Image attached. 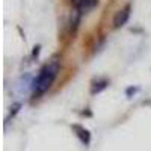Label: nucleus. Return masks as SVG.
Listing matches in <instances>:
<instances>
[{
  "label": "nucleus",
  "instance_id": "nucleus-6",
  "mask_svg": "<svg viewBox=\"0 0 151 151\" xmlns=\"http://www.w3.org/2000/svg\"><path fill=\"white\" fill-rule=\"evenodd\" d=\"M109 86V80L107 79H97L92 82V86H91V94L95 95V94H100L101 91H104L106 88Z\"/></svg>",
  "mask_w": 151,
  "mask_h": 151
},
{
  "label": "nucleus",
  "instance_id": "nucleus-8",
  "mask_svg": "<svg viewBox=\"0 0 151 151\" xmlns=\"http://www.w3.org/2000/svg\"><path fill=\"white\" fill-rule=\"evenodd\" d=\"M40 48H41L40 45H36V47H35V50H33V56H36L38 53H40Z\"/></svg>",
  "mask_w": 151,
  "mask_h": 151
},
{
  "label": "nucleus",
  "instance_id": "nucleus-1",
  "mask_svg": "<svg viewBox=\"0 0 151 151\" xmlns=\"http://www.w3.org/2000/svg\"><path fill=\"white\" fill-rule=\"evenodd\" d=\"M59 70H60V60L58 58L52 59L48 64H45L41 68L38 77L33 80V85H32L35 95H42L44 92H47L52 88L53 82L56 80L58 74H59Z\"/></svg>",
  "mask_w": 151,
  "mask_h": 151
},
{
  "label": "nucleus",
  "instance_id": "nucleus-3",
  "mask_svg": "<svg viewBox=\"0 0 151 151\" xmlns=\"http://www.w3.org/2000/svg\"><path fill=\"white\" fill-rule=\"evenodd\" d=\"M82 15H83L82 12L74 6V9L71 11V15H70V21H68V30H70V33H73V35H74L76 32H77Z\"/></svg>",
  "mask_w": 151,
  "mask_h": 151
},
{
  "label": "nucleus",
  "instance_id": "nucleus-2",
  "mask_svg": "<svg viewBox=\"0 0 151 151\" xmlns=\"http://www.w3.org/2000/svg\"><path fill=\"white\" fill-rule=\"evenodd\" d=\"M129 18H130V5H127L125 8H122L116 12L115 18H113V27H116V29L122 27L124 24L129 21Z\"/></svg>",
  "mask_w": 151,
  "mask_h": 151
},
{
  "label": "nucleus",
  "instance_id": "nucleus-5",
  "mask_svg": "<svg viewBox=\"0 0 151 151\" xmlns=\"http://www.w3.org/2000/svg\"><path fill=\"white\" fill-rule=\"evenodd\" d=\"M73 130L76 132V134H77V137L80 139V142L83 145H89L91 144V133H89V130H86L85 127H82V125H79V124H74Z\"/></svg>",
  "mask_w": 151,
  "mask_h": 151
},
{
  "label": "nucleus",
  "instance_id": "nucleus-4",
  "mask_svg": "<svg viewBox=\"0 0 151 151\" xmlns=\"http://www.w3.org/2000/svg\"><path fill=\"white\" fill-rule=\"evenodd\" d=\"M74 6L82 14H88V12H91L94 8L98 6V0H74Z\"/></svg>",
  "mask_w": 151,
  "mask_h": 151
},
{
  "label": "nucleus",
  "instance_id": "nucleus-7",
  "mask_svg": "<svg viewBox=\"0 0 151 151\" xmlns=\"http://www.w3.org/2000/svg\"><path fill=\"white\" fill-rule=\"evenodd\" d=\"M18 107H20V104H18V103H17L14 107H12V109H14V110H11V113H12V115H15V113L18 112Z\"/></svg>",
  "mask_w": 151,
  "mask_h": 151
}]
</instances>
